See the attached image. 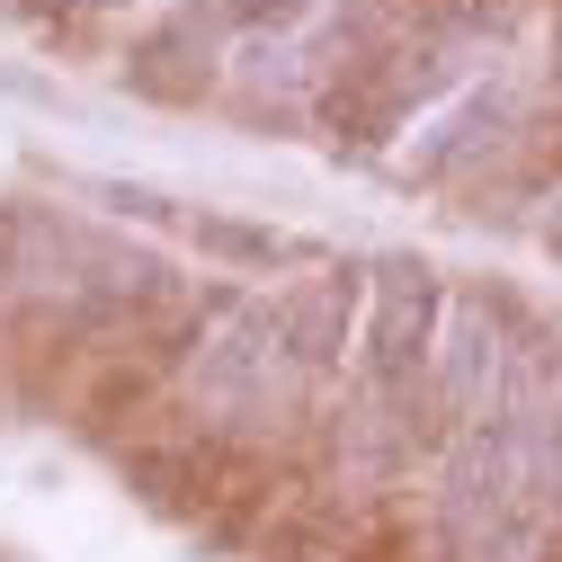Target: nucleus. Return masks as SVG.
I'll list each match as a JSON object with an SVG mask.
<instances>
[{"label": "nucleus", "mask_w": 562, "mask_h": 562, "mask_svg": "<svg viewBox=\"0 0 562 562\" xmlns=\"http://www.w3.org/2000/svg\"><path fill=\"white\" fill-rule=\"evenodd\" d=\"M393 10H402V27H419V19H438L447 0H393Z\"/></svg>", "instance_id": "obj_8"}, {"label": "nucleus", "mask_w": 562, "mask_h": 562, "mask_svg": "<svg viewBox=\"0 0 562 562\" xmlns=\"http://www.w3.org/2000/svg\"><path fill=\"white\" fill-rule=\"evenodd\" d=\"M447 286L429 259H384L367 277V330H358V393H429Z\"/></svg>", "instance_id": "obj_1"}, {"label": "nucleus", "mask_w": 562, "mask_h": 562, "mask_svg": "<svg viewBox=\"0 0 562 562\" xmlns=\"http://www.w3.org/2000/svg\"><path fill=\"white\" fill-rule=\"evenodd\" d=\"M527 10H536V0H447V10L419 19V27H447V36H464V45H501Z\"/></svg>", "instance_id": "obj_5"}, {"label": "nucleus", "mask_w": 562, "mask_h": 562, "mask_svg": "<svg viewBox=\"0 0 562 562\" xmlns=\"http://www.w3.org/2000/svg\"><path fill=\"white\" fill-rule=\"evenodd\" d=\"M277 322H286V358H295L304 393L330 384L348 367V348H358V330H367V277L358 268H322L295 295H277Z\"/></svg>", "instance_id": "obj_3"}, {"label": "nucleus", "mask_w": 562, "mask_h": 562, "mask_svg": "<svg viewBox=\"0 0 562 562\" xmlns=\"http://www.w3.org/2000/svg\"><path fill=\"white\" fill-rule=\"evenodd\" d=\"M188 241H196V250H215V259H233V268H286V259H295L286 233H268V224H233V215H196Z\"/></svg>", "instance_id": "obj_4"}, {"label": "nucleus", "mask_w": 562, "mask_h": 562, "mask_svg": "<svg viewBox=\"0 0 562 562\" xmlns=\"http://www.w3.org/2000/svg\"><path fill=\"white\" fill-rule=\"evenodd\" d=\"M63 10H108V0H63Z\"/></svg>", "instance_id": "obj_9"}, {"label": "nucleus", "mask_w": 562, "mask_h": 562, "mask_svg": "<svg viewBox=\"0 0 562 562\" xmlns=\"http://www.w3.org/2000/svg\"><path fill=\"white\" fill-rule=\"evenodd\" d=\"M509 367H518V313L501 295H447V322H438V358H429V402L447 419V438L482 429L509 393Z\"/></svg>", "instance_id": "obj_2"}, {"label": "nucleus", "mask_w": 562, "mask_h": 562, "mask_svg": "<svg viewBox=\"0 0 562 562\" xmlns=\"http://www.w3.org/2000/svg\"><path fill=\"white\" fill-rule=\"evenodd\" d=\"M536 241H544V250L562 259V196H553V205H544V215H536Z\"/></svg>", "instance_id": "obj_7"}, {"label": "nucleus", "mask_w": 562, "mask_h": 562, "mask_svg": "<svg viewBox=\"0 0 562 562\" xmlns=\"http://www.w3.org/2000/svg\"><path fill=\"white\" fill-rule=\"evenodd\" d=\"M215 19H233V27H268V36H286L295 19H313V0H215Z\"/></svg>", "instance_id": "obj_6"}]
</instances>
